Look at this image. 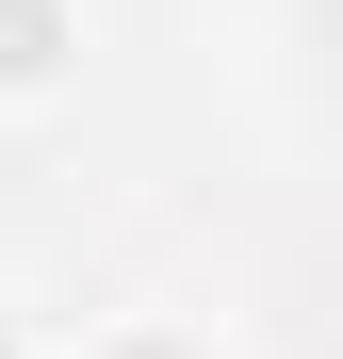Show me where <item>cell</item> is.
<instances>
[{
    "label": "cell",
    "instance_id": "1",
    "mask_svg": "<svg viewBox=\"0 0 343 359\" xmlns=\"http://www.w3.org/2000/svg\"><path fill=\"white\" fill-rule=\"evenodd\" d=\"M82 66H98V0H0V131L66 114Z\"/></svg>",
    "mask_w": 343,
    "mask_h": 359
},
{
    "label": "cell",
    "instance_id": "3",
    "mask_svg": "<svg viewBox=\"0 0 343 359\" xmlns=\"http://www.w3.org/2000/svg\"><path fill=\"white\" fill-rule=\"evenodd\" d=\"M0 359H49V343H33V311H0Z\"/></svg>",
    "mask_w": 343,
    "mask_h": 359
},
{
    "label": "cell",
    "instance_id": "2",
    "mask_svg": "<svg viewBox=\"0 0 343 359\" xmlns=\"http://www.w3.org/2000/svg\"><path fill=\"white\" fill-rule=\"evenodd\" d=\"M66 359H229V343H213L196 311H98V327H82Z\"/></svg>",
    "mask_w": 343,
    "mask_h": 359
}]
</instances>
